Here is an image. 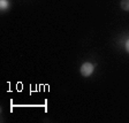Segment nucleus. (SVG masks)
Wrapping results in <instances>:
<instances>
[{"mask_svg":"<svg viewBox=\"0 0 129 123\" xmlns=\"http://www.w3.org/2000/svg\"><path fill=\"white\" fill-rule=\"evenodd\" d=\"M94 66L90 62H84L82 66H81V75L83 77H89L93 72Z\"/></svg>","mask_w":129,"mask_h":123,"instance_id":"f257e3e1","label":"nucleus"},{"mask_svg":"<svg viewBox=\"0 0 129 123\" xmlns=\"http://www.w3.org/2000/svg\"><path fill=\"white\" fill-rule=\"evenodd\" d=\"M121 9H123L126 12H129V0H121L120 3Z\"/></svg>","mask_w":129,"mask_h":123,"instance_id":"f03ea898","label":"nucleus"},{"mask_svg":"<svg viewBox=\"0 0 129 123\" xmlns=\"http://www.w3.org/2000/svg\"><path fill=\"white\" fill-rule=\"evenodd\" d=\"M0 7H1V9H6V8L8 7L7 0H1V1H0Z\"/></svg>","mask_w":129,"mask_h":123,"instance_id":"7ed1b4c3","label":"nucleus"},{"mask_svg":"<svg viewBox=\"0 0 129 123\" xmlns=\"http://www.w3.org/2000/svg\"><path fill=\"white\" fill-rule=\"evenodd\" d=\"M126 50H127V52L129 53V39L127 40V43H126Z\"/></svg>","mask_w":129,"mask_h":123,"instance_id":"20e7f679","label":"nucleus"}]
</instances>
